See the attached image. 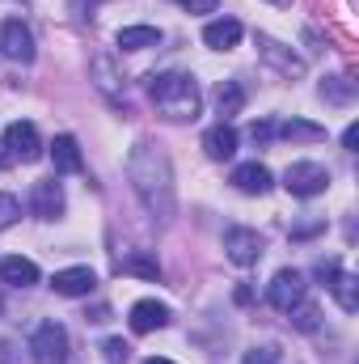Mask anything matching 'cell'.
I'll list each match as a JSON object with an SVG mask.
<instances>
[{"mask_svg": "<svg viewBox=\"0 0 359 364\" xmlns=\"http://www.w3.org/2000/svg\"><path fill=\"white\" fill-rule=\"evenodd\" d=\"M127 178H131V191L140 195V203H144L148 216H157V220H170L174 216L178 186H174V166H170V157H165L161 144L140 140L127 153Z\"/></svg>", "mask_w": 359, "mask_h": 364, "instance_id": "obj_1", "label": "cell"}, {"mask_svg": "<svg viewBox=\"0 0 359 364\" xmlns=\"http://www.w3.org/2000/svg\"><path fill=\"white\" fill-rule=\"evenodd\" d=\"M148 97L157 102V110H161L170 123L194 119V114H199V102H203L194 77H186V73H161V77H153V81H148Z\"/></svg>", "mask_w": 359, "mask_h": 364, "instance_id": "obj_2", "label": "cell"}, {"mask_svg": "<svg viewBox=\"0 0 359 364\" xmlns=\"http://www.w3.org/2000/svg\"><path fill=\"white\" fill-rule=\"evenodd\" d=\"M283 186H287L292 195H300V199L321 195V191L330 186V170H326L321 161H292V166L283 170Z\"/></svg>", "mask_w": 359, "mask_h": 364, "instance_id": "obj_3", "label": "cell"}, {"mask_svg": "<svg viewBox=\"0 0 359 364\" xmlns=\"http://www.w3.org/2000/svg\"><path fill=\"white\" fill-rule=\"evenodd\" d=\"M30 356L38 364H64L68 360V331L60 322H43L30 335Z\"/></svg>", "mask_w": 359, "mask_h": 364, "instance_id": "obj_4", "label": "cell"}, {"mask_svg": "<svg viewBox=\"0 0 359 364\" xmlns=\"http://www.w3.org/2000/svg\"><path fill=\"white\" fill-rule=\"evenodd\" d=\"M224 255H228V263H237V267H254V263L263 259V233H258V229H245V225H233V229L224 233Z\"/></svg>", "mask_w": 359, "mask_h": 364, "instance_id": "obj_5", "label": "cell"}, {"mask_svg": "<svg viewBox=\"0 0 359 364\" xmlns=\"http://www.w3.org/2000/svg\"><path fill=\"white\" fill-rule=\"evenodd\" d=\"M267 301L279 314H292V309L304 301V275L296 272V267L275 272V279H270V288H267Z\"/></svg>", "mask_w": 359, "mask_h": 364, "instance_id": "obj_6", "label": "cell"}, {"mask_svg": "<svg viewBox=\"0 0 359 364\" xmlns=\"http://www.w3.org/2000/svg\"><path fill=\"white\" fill-rule=\"evenodd\" d=\"M0 55L13 60V64H30V60H34V34H30L26 21L9 17V21L0 26Z\"/></svg>", "mask_w": 359, "mask_h": 364, "instance_id": "obj_7", "label": "cell"}, {"mask_svg": "<svg viewBox=\"0 0 359 364\" xmlns=\"http://www.w3.org/2000/svg\"><path fill=\"white\" fill-rule=\"evenodd\" d=\"M4 149H9L17 161H26V166H30V161H38V157H43L38 127H34V123H26V119H21V123H9V127H4Z\"/></svg>", "mask_w": 359, "mask_h": 364, "instance_id": "obj_8", "label": "cell"}, {"mask_svg": "<svg viewBox=\"0 0 359 364\" xmlns=\"http://www.w3.org/2000/svg\"><path fill=\"white\" fill-rule=\"evenodd\" d=\"M30 212H34L38 220H55V216H64V191H60V182L55 178L34 182V186H30Z\"/></svg>", "mask_w": 359, "mask_h": 364, "instance_id": "obj_9", "label": "cell"}, {"mask_svg": "<svg viewBox=\"0 0 359 364\" xmlns=\"http://www.w3.org/2000/svg\"><path fill=\"white\" fill-rule=\"evenodd\" d=\"M127 322H131L136 335H153V331L170 326V305H161V301H136L131 314H127Z\"/></svg>", "mask_w": 359, "mask_h": 364, "instance_id": "obj_10", "label": "cell"}, {"mask_svg": "<svg viewBox=\"0 0 359 364\" xmlns=\"http://www.w3.org/2000/svg\"><path fill=\"white\" fill-rule=\"evenodd\" d=\"M51 288L60 296H89L97 288V275H93V267H64V272L51 275Z\"/></svg>", "mask_w": 359, "mask_h": 364, "instance_id": "obj_11", "label": "cell"}, {"mask_svg": "<svg viewBox=\"0 0 359 364\" xmlns=\"http://www.w3.org/2000/svg\"><path fill=\"white\" fill-rule=\"evenodd\" d=\"M233 186L245 191V195H267L270 186H275V174H270L263 161H241L233 170Z\"/></svg>", "mask_w": 359, "mask_h": 364, "instance_id": "obj_12", "label": "cell"}, {"mask_svg": "<svg viewBox=\"0 0 359 364\" xmlns=\"http://www.w3.org/2000/svg\"><path fill=\"white\" fill-rule=\"evenodd\" d=\"M203 43L211 51H233L241 43V21L237 17H220V21H207L203 26Z\"/></svg>", "mask_w": 359, "mask_h": 364, "instance_id": "obj_13", "label": "cell"}, {"mask_svg": "<svg viewBox=\"0 0 359 364\" xmlns=\"http://www.w3.org/2000/svg\"><path fill=\"white\" fill-rule=\"evenodd\" d=\"M203 153H207L211 161H228V157L237 153V132H233L228 123L207 127V132H203Z\"/></svg>", "mask_w": 359, "mask_h": 364, "instance_id": "obj_14", "label": "cell"}, {"mask_svg": "<svg viewBox=\"0 0 359 364\" xmlns=\"http://www.w3.org/2000/svg\"><path fill=\"white\" fill-rule=\"evenodd\" d=\"M51 161H55V170L60 174H81L85 170V161H81V144H77V136H55V144H51Z\"/></svg>", "mask_w": 359, "mask_h": 364, "instance_id": "obj_15", "label": "cell"}, {"mask_svg": "<svg viewBox=\"0 0 359 364\" xmlns=\"http://www.w3.org/2000/svg\"><path fill=\"white\" fill-rule=\"evenodd\" d=\"M0 279L13 284V288H30V284H38V263L34 259H21V255L0 259Z\"/></svg>", "mask_w": 359, "mask_h": 364, "instance_id": "obj_16", "label": "cell"}, {"mask_svg": "<svg viewBox=\"0 0 359 364\" xmlns=\"http://www.w3.org/2000/svg\"><path fill=\"white\" fill-rule=\"evenodd\" d=\"M330 292H334V301H338L343 314H355L359 309V279L351 272H334L330 275Z\"/></svg>", "mask_w": 359, "mask_h": 364, "instance_id": "obj_17", "label": "cell"}, {"mask_svg": "<svg viewBox=\"0 0 359 364\" xmlns=\"http://www.w3.org/2000/svg\"><path fill=\"white\" fill-rule=\"evenodd\" d=\"M118 47H123V51L161 47V30H157V26H123V30H118Z\"/></svg>", "mask_w": 359, "mask_h": 364, "instance_id": "obj_18", "label": "cell"}, {"mask_svg": "<svg viewBox=\"0 0 359 364\" xmlns=\"http://www.w3.org/2000/svg\"><path fill=\"white\" fill-rule=\"evenodd\" d=\"M283 140H292V144H321L326 140V127H317V123H309V119H287V123H279L275 127Z\"/></svg>", "mask_w": 359, "mask_h": 364, "instance_id": "obj_19", "label": "cell"}, {"mask_svg": "<svg viewBox=\"0 0 359 364\" xmlns=\"http://www.w3.org/2000/svg\"><path fill=\"white\" fill-rule=\"evenodd\" d=\"M258 47H263V55H267V60L279 68V73H283V77H300V73H304V60L287 55V51H283L275 38H258Z\"/></svg>", "mask_w": 359, "mask_h": 364, "instance_id": "obj_20", "label": "cell"}, {"mask_svg": "<svg viewBox=\"0 0 359 364\" xmlns=\"http://www.w3.org/2000/svg\"><path fill=\"white\" fill-rule=\"evenodd\" d=\"M241 106H245V90H241L237 81H220V85H216V110H220L224 119L237 114ZM224 119H220V123H224Z\"/></svg>", "mask_w": 359, "mask_h": 364, "instance_id": "obj_21", "label": "cell"}, {"mask_svg": "<svg viewBox=\"0 0 359 364\" xmlns=\"http://www.w3.org/2000/svg\"><path fill=\"white\" fill-rule=\"evenodd\" d=\"M89 68H93V77H97V90L110 93V97H118V77H114V60H110V55H97Z\"/></svg>", "mask_w": 359, "mask_h": 364, "instance_id": "obj_22", "label": "cell"}, {"mask_svg": "<svg viewBox=\"0 0 359 364\" xmlns=\"http://www.w3.org/2000/svg\"><path fill=\"white\" fill-rule=\"evenodd\" d=\"M118 272L144 275V279H161V263H157L153 255H131V259H123V263H118Z\"/></svg>", "mask_w": 359, "mask_h": 364, "instance_id": "obj_23", "label": "cell"}, {"mask_svg": "<svg viewBox=\"0 0 359 364\" xmlns=\"http://www.w3.org/2000/svg\"><path fill=\"white\" fill-rule=\"evenodd\" d=\"M351 81L347 77H334V81H321V97L326 102H351Z\"/></svg>", "mask_w": 359, "mask_h": 364, "instance_id": "obj_24", "label": "cell"}, {"mask_svg": "<svg viewBox=\"0 0 359 364\" xmlns=\"http://www.w3.org/2000/svg\"><path fill=\"white\" fill-rule=\"evenodd\" d=\"M17 216H21V203H17V195H4V191H0V229H9Z\"/></svg>", "mask_w": 359, "mask_h": 364, "instance_id": "obj_25", "label": "cell"}, {"mask_svg": "<svg viewBox=\"0 0 359 364\" xmlns=\"http://www.w3.org/2000/svg\"><path fill=\"white\" fill-rule=\"evenodd\" d=\"M101 352H106L110 360H127V356H131V348H127L123 339H106V343H101Z\"/></svg>", "mask_w": 359, "mask_h": 364, "instance_id": "obj_26", "label": "cell"}, {"mask_svg": "<svg viewBox=\"0 0 359 364\" xmlns=\"http://www.w3.org/2000/svg\"><path fill=\"white\" fill-rule=\"evenodd\" d=\"M241 364H275V348H250Z\"/></svg>", "mask_w": 359, "mask_h": 364, "instance_id": "obj_27", "label": "cell"}, {"mask_svg": "<svg viewBox=\"0 0 359 364\" xmlns=\"http://www.w3.org/2000/svg\"><path fill=\"white\" fill-rule=\"evenodd\" d=\"M216 4H220V0H182L186 13H216Z\"/></svg>", "mask_w": 359, "mask_h": 364, "instance_id": "obj_28", "label": "cell"}, {"mask_svg": "<svg viewBox=\"0 0 359 364\" xmlns=\"http://www.w3.org/2000/svg\"><path fill=\"white\" fill-rule=\"evenodd\" d=\"M17 360H21V352H17L9 339H0V364H17Z\"/></svg>", "mask_w": 359, "mask_h": 364, "instance_id": "obj_29", "label": "cell"}, {"mask_svg": "<svg viewBox=\"0 0 359 364\" xmlns=\"http://www.w3.org/2000/svg\"><path fill=\"white\" fill-rule=\"evenodd\" d=\"M275 136V123H254L250 127V140H270Z\"/></svg>", "mask_w": 359, "mask_h": 364, "instance_id": "obj_30", "label": "cell"}, {"mask_svg": "<svg viewBox=\"0 0 359 364\" xmlns=\"http://www.w3.org/2000/svg\"><path fill=\"white\" fill-rule=\"evenodd\" d=\"M343 149H347V153H355V149H359V127H355V123L343 132Z\"/></svg>", "mask_w": 359, "mask_h": 364, "instance_id": "obj_31", "label": "cell"}, {"mask_svg": "<svg viewBox=\"0 0 359 364\" xmlns=\"http://www.w3.org/2000/svg\"><path fill=\"white\" fill-rule=\"evenodd\" d=\"M148 364H174V360H165V356H153V360H148Z\"/></svg>", "mask_w": 359, "mask_h": 364, "instance_id": "obj_32", "label": "cell"}, {"mask_svg": "<svg viewBox=\"0 0 359 364\" xmlns=\"http://www.w3.org/2000/svg\"><path fill=\"white\" fill-rule=\"evenodd\" d=\"M0 314H4V301H0Z\"/></svg>", "mask_w": 359, "mask_h": 364, "instance_id": "obj_33", "label": "cell"}, {"mask_svg": "<svg viewBox=\"0 0 359 364\" xmlns=\"http://www.w3.org/2000/svg\"><path fill=\"white\" fill-rule=\"evenodd\" d=\"M279 4H287V0H279Z\"/></svg>", "mask_w": 359, "mask_h": 364, "instance_id": "obj_34", "label": "cell"}]
</instances>
